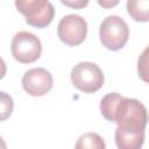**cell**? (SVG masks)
I'll return each instance as SVG.
<instances>
[{"mask_svg":"<svg viewBox=\"0 0 149 149\" xmlns=\"http://www.w3.org/2000/svg\"><path fill=\"white\" fill-rule=\"evenodd\" d=\"M74 147L77 149H85V148H90V149H104L105 142L102 140V137L97 134V133H85L81 136L78 137Z\"/></svg>","mask_w":149,"mask_h":149,"instance_id":"9c48e42d","label":"cell"},{"mask_svg":"<svg viewBox=\"0 0 149 149\" xmlns=\"http://www.w3.org/2000/svg\"><path fill=\"white\" fill-rule=\"evenodd\" d=\"M63 5L70 7V8H74V9H81L84 7L87 6L90 0H59Z\"/></svg>","mask_w":149,"mask_h":149,"instance_id":"8fae6325","label":"cell"},{"mask_svg":"<svg viewBox=\"0 0 149 149\" xmlns=\"http://www.w3.org/2000/svg\"><path fill=\"white\" fill-rule=\"evenodd\" d=\"M102 70L92 62H80L71 71V81L84 93H94L104 85Z\"/></svg>","mask_w":149,"mask_h":149,"instance_id":"277c9868","label":"cell"},{"mask_svg":"<svg viewBox=\"0 0 149 149\" xmlns=\"http://www.w3.org/2000/svg\"><path fill=\"white\" fill-rule=\"evenodd\" d=\"M87 34L86 21L77 15L69 14L61 19L57 27V35L59 40L70 47L79 45L84 42Z\"/></svg>","mask_w":149,"mask_h":149,"instance_id":"8992f818","label":"cell"},{"mask_svg":"<svg viewBox=\"0 0 149 149\" xmlns=\"http://www.w3.org/2000/svg\"><path fill=\"white\" fill-rule=\"evenodd\" d=\"M99 37L105 48L116 51L126 45L129 38V28L123 19L118 15L105 17L99 28Z\"/></svg>","mask_w":149,"mask_h":149,"instance_id":"7a4b0ae2","label":"cell"},{"mask_svg":"<svg viewBox=\"0 0 149 149\" xmlns=\"http://www.w3.org/2000/svg\"><path fill=\"white\" fill-rule=\"evenodd\" d=\"M15 7L24 15L26 22L35 28L47 27L55 15V8L49 0H15Z\"/></svg>","mask_w":149,"mask_h":149,"instance_id":"3957f363","label":"cell"},{"mask_svg":"<svg viewBox=\"0 0 149 149\" xmlns=\"http://www.w3.org/2000/svg\"><path fill=\"white\" fill-rule=\"evenodd\" d=\"M10 51L17 62L29 64L40 58L42 44L37 36L29 31L22 30L14 35L10 43Z\"/></svg>","mask_w":149,"mask_h":149,"instance_id":"5b68a950","label":"cell"},{"mask_svg":"<svg viewBox=\"0 0 149 149\" xmlns=\"http://www.w3.org/2000/svg\"><path fill=\"white\" fill-rule=\"evenodd\" d=\"M52 76L44 68L30 69L22 77L23 90L33 97H42L47 94L52 88Z\"/></svg>","mask_w":149,"mask_h":149,"instance_id":"52a82bcc","label":"cell"},{"mask_svg":"<svg viewBox=\"0 0 149 149\" xmlns=\"http://www.w3.org/2000/svg\"><path fill=\"white\" fill-rule=\"evenodd\" d=\"M147 108L136 99L121 97L116 102L111 122L118 125L114 137L119 149H139L144 142Z\"/></svg>","mask_w":149,"mask_h":149,"instance_id":"6da1fadb","label":"cell"},{"mask_svg":"<svg viewBox=\"0 0 149 149\" xmlns=\"http://www.w3.org/2000/svg\"><path fill=\"white\" fill-rule=\"evenodd\" d=\"M6 147H7V146H6V143H5V142H3V140L0 137V148H6Z\"/></svg>","mask_w":149,"mask_h":149,"instance_id":"5bb4252c","label":"cell"},{"mask_svg":"<svg viewBox=\"0 0 149 149\" xmlns=\"http://www.w3.org/2000/svg\"><path fill=\"white\" fill-rule=\"evenodd\" d=\"M14 108V101L13 98L6 93L0 91V121L7 120Z\"/></svg>","mask_w":149,"mask_h":149,"instance_id":"30bf717a","label":"cell"},{"mask_svg":"<svg viewBox=\"0 0 149 149\" xmlns=\"http://www.w3.org/2000/svg\"><path fill=\"white\" fill-rule=\"evenodd\" d=\"M97 1H98L99 6L105 8V9L113 8V7H115L120 2V0H97Z\"/></svg>","mask_w":149,"mask_h":149,"instance_id":"7c38bea8","label":"cell"},{"mask_svg":"<svg viewBox=\"0 0 149 149\" xmlns=\"http://www.w3.org/2000/svg\"><path fill=\"white\" fill-rule=\"evenodd\" d=\"M6 72H7V66H6V63H5V61H3V59L0 57V79H2V78L5 77Z\"/></svg>","mask_w":149,"mask_h":149,"instance_id":"4fadbf2b","label":"cell"},{"mask_svg":"<svg viewBox=\"0 0 149 149\" xmlns=\"http://www.w3.org/2000/svg\"><path fill=\"white\" fill-rule=\"evenodd\" d=\"M127 12L129 16L139 22H148L149 20V0H128Z\"/></svg>","mask_w":149,"mask_h":149,"instance_id":"ba28073f","label":"cell"}]
</instances>
